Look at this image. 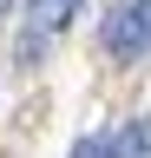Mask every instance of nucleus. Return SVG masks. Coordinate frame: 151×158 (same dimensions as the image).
Listing matches in <instances>:
<instances>
[{
    "label": "nucleus",
    "mask_w": 151,
    "mask_h": 158,
    "mask_svg": "<svg viewBox=\"0 0 151 158\" xmlns=\"http://www.w3.org/2000/svg\"><path fill=\"white\" fill-rule=\"evenodd\" d=\"M105 53L118 59V66H131V59H145V53H151V33H145L138 7H118V13L105 20Z\"/></svg>",
    "instance_id": "1"
},
{
    "label": "nucleus",
    "mask_w": 151,
    "mask_h": 158,
    "mask_svg": "<svg viewBox=\"0 0 151 158\" xmlns=\"http://www.w3.org/2000/svg\"><path fill=\"white\" fill-rule=\"evenodd\" d=\"M105 158H151V112L125 118V125L105 138Z\"/></svg>",
    "instance_id": "2"
},
{
    "label": "nucleus",
    "mask_w": 151,
    "mask_h": 158,
    "mask_svg": "<svg viewBox=\"0 0 151 158\" xmlns=\"http://www.w3.org/2000/svg\"><path fill=\"white\" fill-rule=\"evenodd\" d=\"M72 13H79V0H26V27H33V33H46V40L59 33Z\"/></svg>",
    "instance_id": "3"
},
{
    "label": "nucleus",
    "mask_w": 151,
    "mask_h": 158,
    "mask_svg": "<svg viewBox=\"0 0 151 158\" xmlns=\"http://www.w3.org/2000/svg\"><path fill=\"white\" fill-rule=\"evenodd\" d=\"M72 158H105V138H79V145H72Z\"/></svg>",
    "instance_id": "4"
},
{
    "label": "nucleus",
    "mask_w": 151,
    "mask_h": 158,
    "mask_svg": "<svg viewBox=\"0 0 151 158\" xmlns=\"http://www.w3.org/2000/svg\"><path fill=\"white\" fill-rule=\"evenodd\" d=\"M131 7H138V20H145V33H151V0H131Z\"/></svg>",
    "instance_id": "5"
}]
</instances>
